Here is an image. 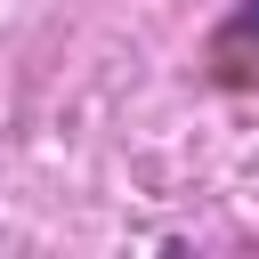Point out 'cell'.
<instances>
[{"label": "cell", "mask_w": 259, "mask_h": 259, "mask_svg": "<svg viewBox=\"0 0 259 259\" xmlns=\"http://www.w3.org/2000/svg\"><path fill=\"white\" fill-rule=\"evenodd\" d=\"M243 32H251V40H259V8H243Z\"/></svg>", "instance_id": "6da1fadb"}]
</instances>
